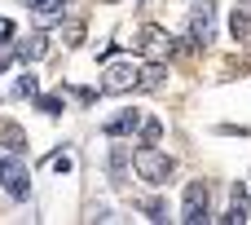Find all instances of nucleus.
<instances>
[{
	"label": "nucleus",
	"instance_id": "nucleus-7",
	"mask_svg": "<svg viewBox=\"0 0 251 225\" xmlns=\"http://www.w3.org/2000/svg\"><path fill=\"white\" fill-rule=\"evenodd\" d=\"M141 111H119V115H110L106 119V137H128V133H141Z\"/></svg>",
	"mask_w": 251,
	"mask_h": 225
},
{
	"label": "nucleus",
	"instance_id": "nucleus-3",
	"mask_svg": "<svg viewBox=\"0 0 251 225\" xmlns=\"http://www.w3.org/2000/svg\"><path fill=\"white\" fill-rule=\"evenodd\" d=\"M216 31V4L212 0H190V44L203 49Z\"/></svg>",
	"mask_w": 251,
	"mask_h": 225
},
{
	"label": "nucleus",
	"instance_id": "nucleus-19",
	"mask_svg": "<svg viewBox=\"0 0 251 225\" xmlns=\"http://www.w3.org/2000/svg\"><path fill=\"white\" fill-rule=\"evenodd\" d=\"M18 53H13V44L9 40H0V71H9V62H13Z\"/></svg>",
	"mask_w": 251,
	"mask_h": 225
},
{
	"label": "nucleus",
	"instance_id": "nucleus-10",
	"mask_svg": "<svg viewBox=\"0 0 251 225\" xmlns=\"http://www.w3.org/2000/svg\"><path fill=\"white\" fill-rule=\"evenodd\" d=\"M163 84H168V66H163V62H146V66H141V88L154 93V88H163Z\"/></svg>",
	"mask_w": 251,
	"mask_h": 225
},
{
	"label": "nucleus",
	"instance_id": "nucleus-18",
	"mask_svg": "<svg viewBox=\"0 0 251 225\" xmlns=\"http://www.w3.org/2000/svg\"><path fill=\"white\" fill-rule=\"evenodd\" d=\"M146 212H150V221H168V208H163L159 199H150V203H146Z\"/></svg>",
	"mask_w": 251,
	"mask_h": 225
},
{
	"label": "nucleus",
	"instance_id": "nucleus-4",
	"mask_svg": "<svg viewBox=\"0 0 251 225\" xmlns=\"http://www.w3.org/2000/svg\"><path fill=\"white\" fill-rule=\"evenodd\" d=\"M0 181H4V190H9L13 199H26V190H31L26 164H22L13 150H4V155H0Z\"/></svg>",
	"mask_w": 251,
	"mask_h": 225
},
{
	"label": "nucleus",
	"instance_id": "nucleus-12",
	"mask_svg": "<svg viewBox=\"0 0 251 225\" xmlns=\"http://www.w3.org/2000/svg\"><path fill=\"white\" fill-rule=\"evenodd\" d=\"M159 137H163V124L159 119H141V141L146 146H159Z\"/></svg>",
	"mask_w": 251,
	"mask_h": 225
},
{
	"label": "nucleus",
	"instance_id": "nucleus-16",
	"mask_svg": "<svg viewBox=\"0 0 251 225\" xmlns=\"http://www.w3.org/2000/svg\"><path fill=\"white\" fill-rule=\"evenodd\" d=\"M62 35H66V44L75 49V44L84 40V27H79V22H66V31H62Z\"/></svg>",
	"mask_w": 251,
	"mask_h": 225
},
{
	"label": "nucleus",
	"instance_id": "nucleus-8",
	"mask_svg": "<svg viewBox=\"0 0 251 225\" xmlns=\"http://www.w3.org/2000/svg\"><path fill=\"white\" fill-rule=\"evenodd\" d=\"M229 31H234V40H238V44H251V0H238V4H234Z\"/></svg>",
	"mask_w": 251,
	"mask_h": 225
},
{
	"label": "nucleus",
	"instance_id": "nucleus-17",
	"mask_svg": "<svg viewBox=\"0 0 251 225\" xmlns=\"http://www.w3.org/2000/svg\"><path fill=\"white\" fill-rule=\"evenodd\" d=\"M71 164H75L71 155H53V159H49V168H53V172H71Z\"/></svg>",
	"mask_w": 251,
	"mask_h": 225
},
{
	"label": "nucleus",
	"instance_id": "nucleus-2",
	"mask_svg": "<svg viewBox=\"0 0 251 225\" xmlns=\"http://www.w3.org/2000/svg\"><path fill=\"white\" fill-rule=\"evenodd\" d=\"M132 88H141V62H106L101 93H132Z\"/></svg>",
	"mask_w": 251,
	"mask_h": 225
},
{
	"label": "nucleus",
	"instance_id": "nucleus-13",
	"mask_svg": "<svg viewBox=\"0 0 251 225\" xmlns=\"http://www.w3.org/2000/svg\"><path fill=\"white\" fill-rule=\"evenodd\" d=\"M18 93H22V97H40V84H35V75H18Z\"/></svg>",
	"mask_w": 251,
	"mask_h": 225
},
{
	"label": "nucleus",
	"instance_id": "nucleus-14",
	"mask_svg": "<svg viewBox=\"0 0 251 225\" xmlns=\"http://www.w3.org/2000/svg\"><path fill=\"white\" fill-rule=\"evenodd\" d=\"M35 111H44V115H62V97H35Z\"/></svg>",
	"mask_w": 251,
	"mask_h": 225
},
{
	"label": "nucleus",
	"instance_id": "nucleus-1",
	"mask_svg": "<svg viewBox=\"0 0 251 225\" xmlns=\"http://www.w3.org/2000/svg\"><path fill=\"white\" fill-rule=\"evenodd\" d=\"M132 168H137V177H141V181L163 186V181L176 172V159H172V155H163L159 146H146V141H141V146L132 150Z\"/></svg>",
	"mask_w": 251,
	"mask_h": 225
},
{
	"label": "nucleus",
	"instance_id": "nucleus-6",
	"mask_svg": "<svg viewBox=\"0 0 251 225\" xmlns=\"http://www.w3.org/2000/svg\"><path fill=\"white\" fill-rule=\"evenodd\" d=\"M181 221H190V225L207 221V181H190V186H185V208H181Z\"/></svg>",
	"mask_w": 251,
	"mask_h": 225
},
{
	"label": "nucleus",
	"instance_id": "nucleus-9",
	"mask_svg": "<svg viewBox=\"0 0 251 225\" xmlns=\"http://www.w3.org/2000/svg\"><path fill=\"white\" fill-rule=\"evenodd\" d=\"M44 35L40 31H31V35H22V40H13V53H18V62H35V57H44Z\"/></svg>",
	"mask_w": 251,
	"mask_h": 225
},
{
	"label": "nucleus",
	"instance_id": "nucleus-5",
	"mask_svg": "<svg viewBox=\"0 0 251 225\" xmlns=\"http://www.w3.org/2000/svg\"><path fill=\"white\" fill-rule=\"evenodd\" d=\"M137 44H141V53H146L150 62H168V57L181 49V44H176L163 27H141V40H137Z\"/></svg>",
	"mask_w": 251,
	"mask_h": 225
},
{
	"label": "nucleus",
	"instance_id": "nucleus-11",
	"mask_svg": "<svg viewBox=\"0 0 251 225\" xmlns=\"http://www.w3.org/2000/svg\"><path fill=\"white\" fill-rule=\"evenodd\" d=\"M0 141H4V150H13V155L26 150V133H22L18 124H0Z\"/></svg>",
	"mask_w": 251,
	"mask_h": 225
},
{
	"label": "nucleus",
	"instance_id": "nucleus-15",
	"mask_svg": "<svg viewBox=\"0 0 251 225\" xmlns=\"http://www.w3.org/2000/svg\"><path fill=\"white\" fill-rule=\"evenodd\" d=\"M124 168H128V155H124V146L110 155V172H115V181H124Z\"/></svg>",
	"mask_w": 251,
	"mask_h": 225
},
{
	"label": "nucleus",
	"instance_id": "nucleus-20",
	"mask_svg": "<svg viewBox=\"0 0 251 225\" xmlns=\"http://www.w3.org/2000/svg\"><path fill=\"white\" fill-rule=\"evenodd\" d=\"M0 40H13V22L9 18H0Z\"/></svg>",
	"mask_w": 251,
	"mask_h": 225
}]
</instances>
